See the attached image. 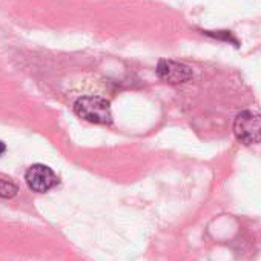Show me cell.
<instances>
[{
    "instance_id": "cell-1",
    "label": "cell",
    "mask_w": 261,
    "mask_h": 261,
    "mask_svg": "<svg viewBox=\"0 0 261 261\" xmlns=\"http://www.w3.org/2000/svg\"><path fill=\"white\" fill-rule=\"evenodd\" d=\"M74 111L80 118L91 121V123L108 124L112 121L109 101H106L101 97H95V95L82 97L75 101Z\"/></svg>"
},
{
    "instance_id": "cell-2",
    "label": "cell",
    "mask_w": 261,
    "mask_h": 261,
    "mask_svg": "<svg viewBox=\"0 0 261 261\" xmlns=\"http://www.w3.org/2000/svg\"><path fill=\"white\" fill-rule=\"evenodd\" d=\"M233 134L246 146L261 142V115L252 111L240 112L233 120Z\"/></svg>"
},
{
    "instance_id": "cell-3",
    "label": "cell",
    "mask_w": 261,
    "mask_h": 261,
    "mask_svg": "<svg viewBox=\"0 0 261 261\" xmlns=\"http://www.w3.org/2000/svg\"><path fill=\"white\" fill-rule=\"evenodd\" d=\"M25 180H27L28 188L39 194L48 192L59 183V178L54 174V171L45 165H33L27 171Z\"/></svg>"
},
{
    "instance_id": "cell-4",
    "label": "cell",
    "mask_w": 261,
    "mask_h": 261,
    "mask_svg": "<svg viewBox=\"0 0 261 261\" xmlns=\"http://www.w3.org/2000/svg\"><path fill=\"white\" fill-rule=\"evenodd\" d=\"M157 74L162 80L171 83V85H180L186 83L192 79V69L183 63L174 62V60H160L157 66Z\"/></svg>"
},
{
    "instance_id": "cell-5",
    "label": "cell",
    "mask_w": 261,
    "mask_h": 261,
    "mask_svg": "<svg viewBox=\"0 0 261 261\" xmlns=\"http://www.w3.org/2000/svg\"><path fill=\"white\" fill-rule=\"evenodd\" d=\"M17 194V186L7 178L0 177V197L2 198H13Z\"/></svg>"
},
{
    "instance_id": "cell-6",
    "label": "cell",
    "mask_w": 261,
    "mask_h": 261,
    "mask_svg": "<svg viewBox=\"0 0 261 261\" xmlns=\"http://www.w3.org/2000/svg\"><path fill=\"white\" fill-rule=\"evenodd\" d=\"M206 34L207 36H212V37H215V39H221V40H227V42H233L235 45H237V40L227 33V31H218L217 34H214L212 31H206Z\"/></svg>"
},
{
    "instance_id": "cell-7",
    "label": "cell",
    "mask_w": 261,
    "mask_h": 261,
    "mask_svg": "<svg viewBox=\"0 0 261 261\" xmlns=\"http://www.w3.org/2000/svg\"><path fill=\"white\" fill-rule=\"evenodd\" d=\"M5 149H7V146H5V143L0 140V155H2L4 152H5Z\"/></svg>"
}]
</instances>
